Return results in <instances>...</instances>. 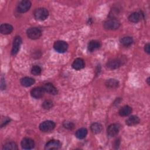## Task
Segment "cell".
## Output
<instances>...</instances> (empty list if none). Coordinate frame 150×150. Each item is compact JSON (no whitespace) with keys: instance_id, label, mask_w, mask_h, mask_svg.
Wrapping results in <instances>:
<instances>
[{"instance_id":"484cf974","label":"cell","mask_w":150,"mask_h":150,"mask_svg":"<svg viewBox=\"0 0 150 150\" xmlns=\"http://www.w3.org/2000/svg\"><path fill=\"white\" fill-rule=\"evenodd\" d=\"M41 72H42V69L39 66H34L32 67L31 73L32 74L35 75V76H38V75L40 74Z\"/></svg>"},{"instance_id":"9c48e42d","label":"cell","mask_w":150,"mask_h":150,"mask_svg":"<svg viewBox=\"0 0 150 150\" xmlns=\"http://www.w3.org/2000/svg\"><path fill=\"white\" fill-rule=\"evenodd\" d=\"M61 147V143L59 140H50L45 145V149H57Z\"/></svg>"},{"instance_id":"5b68a950","label":"cell","mask_w":150,"mask_h":150,"mask_svg":"<svg viewBox=\"0 0 150 150\" xmlns=\"http://www.w3.org/2000/svg\"><path fill=\"white\" fill-rule=\"evenodd\" d=\"M26 33L28 37L31 39H39L42 35L40 30L38 28H30L28 29Z\"/></svg>"},{"instance_id":"e0dca14e","label":"cell","mask_w":150,"mask_h":150,"mask_svg":"<svg viewBox=\"0 0 150 150\" xmlns=\"http://www.w3.org/2000/svg\"><path fill=\"white\" fill-rule=\"evenodd\" d=\"M132 112V108L128 105H124L119 110V114L121 116L125 117L129 115Z\"/></svg>"},{"instance_id":"7402d4cb","label":"cell","mask_w":150,"mask_h":150,"mask_svg":"<svg viewBox=\"0 0 150 150\" xmlns=\"http://www.w3.org/2000/svg\"><path fill=\"white\" fill-rule=\"evenodd\" d=\"M87 134V130L86 128H81L77 130L76 132V137L79 139H83Z\"/></svg>"},{"instance_id":"4fadbf2b","label":"cell","mask_w":150,"mask_h":150,"mask_svg":"<svg viewBox=\"0 0 150 150\" xmlns=\"http://www.w3.org/2000/svg\"><path fill=\"white\" fill-rule=\"evenodd\" d=\"M13 30V27L12 25L8 24V23H4L2 24L0 26V32L2 34L4 35H8L11 33Z\"/></svg>"},{"instance_id":"4316f807","label":"cell","mask_w":150,"mask_h":150,"mask_svg":"<svg viewBox=\"0 0 150 150\" xmlns=\"http://www.w3.org/2000/svg\"><path fill=\"white\" fill-rule=\"evenodd\" d=\"M53 106V103L50 100H46L42 104V107L44 109H50Z\"/></svg>"},{"instance_id":"ba28073f","label":"cell","mask_w":150,"mask_h":150,"mask_svg":"<svg viewBox=\"0 0 150 150\" xmlns=\"http://www.w3.org/2000/svg\"><path fill=\"white\" fill-rule=\"evenodd\" d=\"M35 142L29 138H25L21 141V146L24 149H30L34 147Z\"/></svg>"},{"instance_id":"6da1fadb","label":"cell","mask_w":150,"mask_h":150,"mask_svg":"<svg viewBox=\"0 0 150 150\" xmlns=\"http://www.w3.org/2000/svg\"><path fill=\"white\" fill-rule=\"evenodd\" d=\"M120 26V21L115 18H111L104 23V28L108 30H116Z\"/></svg>"},{"instance_id":"52a82bcc","label":"cell","mask_w":150,"mask_h":150,"mask_svg":"<svg viewBox=\"0 0 150 150\" xmlns=\"http://www.w3.org/2000/svg\"><path fill=\"white\" fill-rule=\"evenodd\" d=\"M22 43V39L20 36H16L13 39V46L11 51L12 55H15L19 51V47Z\"/></svg>"},{"instance_id":"3957f363","label":"cell","mask_w":150,"mask_h":150,"mask_svg":"<svg viewBox=\"0 0 150 150\" xmlns=\"http://www.w3.org/2000/svg\"><path fill=\"white\" fill-rule=\"evenodd\" d=\"M55 127V124L52 121H45L42 122L39 125V129L41 131L47 132L52 131Z\"/></svg>"},{"instance_id":"5bb4252c","label":"cell","mask_w":150,"mask_h":150,"mask_svg":"<svg viewBox=\"0 0 150 150\" xmlns=\"http://www.w3.org/2000/svg\"><path fill=\"white\" fill-rule=\"evenodd\" d=\"M72 67L76 70H80L84 67V60L81 58L76 59L72 63Z\"/></svg>"},{"instance_id":"30bf717a","label":"cell","mask_w":150,"mask_h":150,"mask_svg":"<svg viewBox=\"0 0 150 150\" xmlns=\"http://www.w3.org/2000/svg\"><path fill=\"white\" fill-rule=\"evenodd\" d=\"M119 130L120 127L118 126V125L116 124H112L108 127L107 129V132L109 136L114 137L118 134Z\"/></svg>"},{"instance_id":"7c38bea8","label":"cell","mask_w":150,"mask_h":150,"mask_svg":"<svg viewBox=\"0 0 150 150\" xmlns=\"http://www.w3.org/2000/svg\"><path fill=\"white\" fill-rule=\"evenodd\" d=\"M45 91L53 94V95H55L57 94L58 91L57 88L52 84V83H46L45 84L43 87Z\"/></svg>"},{"instance_id":"7a4b0ae2","label":"cell","mask_w":150,"mask_h":150,"mask_svg":"<svg viewBox=\"0 0 150 150\" xmlns=\"http://www.w3.org/2000/svg\"><path fill=\"white\" fill-rule=\"evenodd\" d=\"M33 15L36 19L39 21H43L47 18L49 12L46 8H39L35 10Z\"/></svg>"},{"instance_id":"83f0119b","label":"cell","mask_w":150,"mask_h":150,"mask_svg":"<svg viewBox=\"0 0 150 150\" xmlns=\"http://www.w3.org/2000/svg\"><path fill=\"white\" fill-rule=\"evenodd\" d=\"M63 126L67 128V129H72L73 127H74V125L73 123H71V122H69V121H65L64 123H63Z\"/></svg>"},{"instance_id":"8992f818","label":"cell","mask_w":150,"mask_h":150,"mask_svg":"<svg viewBox=\"0 0 150 150\" xmlns=\"http://www.w3.org/2000/svg\"><path fill=\"white\" fill-rule=\"evenodd\" d=\"M31 6V2L28 0H23L21 1L18 5V11L21 13L27 12Z\"/></svg>"},{"instance_id":"d4e9b609","label":"cell","mask_w":150,"mask_h":150,"mask_svg":"<svg viewBox=\"0 0 150 150\" xmlns=\"http://www.w3.org/2000/svg\"><path fill=\"white\" fill-rule=\"evenodd\" d=\"M2 149H6V150H9V149H11V150H16L18 149V147L16 144L15 142H8L6 144H5L3 148Z\"/></svg>"},{"instance_id":"ffe728a7","label":"cell","mask_w":150,"mask_h":150,"mask_svg":"<svg viewBox=\"0 0 150 150\" xmlns=\"http://www.w3.org/2000/svg\"><path fill=\"white\" fill-rule=\"evenodd\" d=\"M90 129H91V131L94 134H98L102 131L103 127L101 124L98 122H94L91 125Z\"/></svg>"},{"instance_id":"2e32d148","label":"cell","mask_w":150,"mask_h":150,"mask_svg":"<svg viewBox=\"0 0 150 150\" xmlns=\"http://www.w3.org/2000/svg\"><path fill=\"white\" fill-rule=\"evenodd\" d=\"M139 118L136 115H131L129 117H128L125 121L126 124L129 126L137 125L139 123Z\"/></svg>"},{"instance_id":"9a60e30c","label":"cell","mask_w":150,"mask_h":150,"mask_svg":"<svg viewBox=\"0 0 150 150\" xmlns=\"http://www.w3.org/2000/svg\"><path fill=\"white\" fill-rule=\"evenodd\" d=\"M121 66V62L118 59H112L108 61L107 63V67L111 70L116 69Z\"/></svg>"},{"instance_id":"cb8c5ba5","label":"cell","mask_w":150,"mask_h":150,"mask_svg":"<svg viewBox=\"0 0 150 150\" xmlns=\"http://www.w3.org/2000/svg\"><path fill=\"white\" fill-rule=\"evenodd\" d=\"M132 43L133 39L131 37L129 36H125L121 39V43L125 46H130L131 45H132Z\"/></svg>"},{"instance_id":"d6986e66","label":"cell","mask_w":150,"mask_h":150,"mask_svg":"<svg viewBox=\"0 0 150 150\" xmlns=\"http://www.w3.org/2000/svg\"><path fill=\"white\" fill-rule=\"evenodd\" d=\"M100 47V43L97 40H91L88 44V49L90 52H93Z\"/></svg>"},{"instance_id":"ac0fdd59","label":"cell","mask_w":150,"mask_h":150,"mask_svg":"<svg viewBox=\"0 0 150 150\" xmlns=\"http://www.w3.org/2000/svg\"><path fill=\"white\" fill-rule=\"evenodd\" d=\"M35 83V80L31 77H25L21 80V84L25 87H29Z\"/></svg>"},{"instance_id":"8fae6325","label":"cell","mask_w":150,"mask_h":150,"mask_svg":"<svg viewBox=\"0 0 150 150\" xmlns=\"http://www.w3.org/2000/svg\"><path fill=\"white\" fill-rule=\"evenodd\" d=\"M45 93V90L43 87H35L33 88L30 91V94L32 97L35 98H41Z\"/></svg>"},{"instance_id":"f546056e","label":"cell","mask_w":150,"mask_h":150,"mask_svg":"<svg viewBox=\"0 0 150 150\" xmlns=\"http://www.w3.org/2000/svg\"><path fill=\"white\" fill-rule=\"evenodd\" d=\"M146 81H147V83H148V84H149V77L147 79Z\"/></svg>"},{"instance_id":"277c9868","label":"cell","mask_w":150,"mask_h":150,"mask_svg":"<svg viewBox=\"0 0 150 150\" xmlns=\"http://www.w3.org/2000/svg\"><path fill=\"white\" fill-rule=\"evenodd\" d=\"M68 44L63 40H57L54 42L53 47L59 53H64L68 49Z\"/></svg>"},{"instance_id":"44dd1931","label":"cell","mask_w":150,"mask_h":150,"mask_svg":"<svg viewBox=\"0 0 150 150\" xmlns=\"http://www.w3.org/2000/svg\"><path fill=\"white\" fill-rule=\"evenodd\" d=\"M106 87L109 88H115L118 86L119 82L115 79H108L105 81V83Z\"/></svg>"},{"instance_id":"603a6c76","label":"cell","mask_w":150,"mask_h":150,"mask_svg":"<svg viewBox=\"0 0 150 150\" xmlns=\"http://www.w3.org/2000/svg\"><path fill=\"white\" fill-rule=\"evenodd\" d=\"M141 19V15L138 12H133L128 17V20L133 23H136L139 21Z\"/></svg>"},{"instance_id":"f1b7e54d","label":"cell","mask_w":150,"mask_h":150,"mask_svg":"<svg viewBox=\"0 0 150 150\" xmlns=\"http://www.w3.org/2000/svg\"><path fill=\"white\" fill-rule=\"evenodd\" d=\"M149 43H147L145 45V47H144V50L145 51V52H146L148 54H149L150 53V49H149Z\"/></svg>"}]
</instances>
